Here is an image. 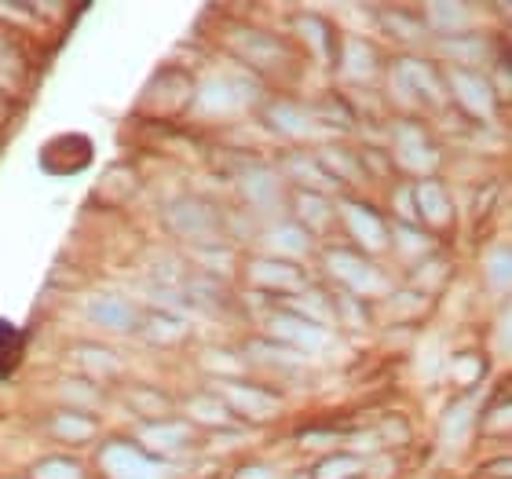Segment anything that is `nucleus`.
I'll return each mask as SVG.
<instances>
[{"label": "nucleus", "instance_id": "f257e3e1", "mask_svg": "<svg viewBox=\"0 0 512 479\" xmlns=\"http://www.w3.org/2000/svg\"><path fill=\"white\" fill-rule=\"evenodd\" d=\"M92 161V143L81 132H66V136L48 139V147L41 150V165L55 176H70L81 172Z\"/></svg>", "mask_w": 512, "mask_h": 479}, {"label": "nucleus", "instance_id": "f03ea898", "mask_svg": "<svg viewBox=\"0 0 512 479\" xmlns=\"http://www.w3.org/2000/svg\"><path fill=\"white\" fill-rule=\"evenodd\" d=\"M103 469L114 479H161V469L147 454H139L136 447H125V443H114V447L103 450Z\"/></svg>", "mask_w": 512, "mask_h": 479}, {"label": "nucleus", "instance_id": "7ed1b4c3", "mask_svg": "<svg viewBox=\"0 0 512 479\" xmlns=\"http://www.w3.org/2000/svg\"><path fill=\"white\" fill-rule=\"evenodd\" d=\"M88 319L103 326V330L125 333L136 326V308L125 297H118V293H103V297L88 300Z\"/></svg>", "mask_w": 512, "mask_h": 479}, {"label": "nucleus", "instance_id": "20e7f679", "mask_svg": "<svg viewBox=\"0 0 512 479\" xmlns=\"http://www.w3.org/2000/svg\"><path fill=\"white\" fill-rule=\"evenodd\" d=\"M330 267L344 278V282H348V286L359 289V293L384 289V278L377 275L374 267L363 264V260H359V256H352V253H330Z\"/></svg>", "mask_w": 512, "mask_h": 479}, {"label": "nucleus", "instance_id": "39448f33", "mask_svg": "<svg viewBox=\"0 0 512 479\" xmlns=\"http://www.w3.org/2000/svg\"><path fill=\"white\" fill-rule=\"evenodd\" d=\"M344 216H348L352 231L363 238L366 245H384V224L370 209H363V205H344Z\"/></svg>", "mask_w": 512, "mask_h": 479}, {"label": "nucleus", "instance_id": "423d86ee", "mask_svg": "<svg viewBox=\"0 0 512 479\" xmlns=\"http://www.w3.org/2000/svg\"><path fill=\"white\" fill-rule=\"evenodd\" d=\"M275 333L278 337H286L289 344H297V348H319V344H326V337H322L315 326L293 319V315H282V319L275 322Z\"/></svg>", "mask_w": 512, "mask_h": 479}, {"label": "nucleus", "instance_id": "0eeeda50", "mask_svg": "<svg viewBox=\"0 0 512 479\" xmlns=\"http://www.w3.org/2000/svg\"><path fill=\"white\" fill-rule=\"evenodd\" d=\"M172 224L180 227L183 235H198V231H209V227H213V216L198 202H180L172 209Z\"/></svg>", "mask_w": 512, "mask_h": 479}, {"label": "nucleus", "instance_id": "6e6552de", "mask_svg": "<svg viewBox=\"0 0 512 479\" xmlns=\"http://www.w3.org/2000/svg\"><path fill=\"white\" fill-rule=\"evenodd\" d=\"M227 399L238 406V410H246V414H253V417H267V414H275V406H278V399L275 395H267V392H249V388H227Z\"/></svg>", "mask_w": 512, "mask_h": 479}, {"label": "nucleus", "instance_id": "1a4fd4ad", "mask_svg": "<svg viewBox=\"0 0 512 479\" xmlns=\"http://www.w3.org/2000/svg\"><path fill=\"white\" fill-rule=\"evenodd\" d=\"M458 81V96L469 103L476 114H487V110L494 107V96H491V85H483L480 77H469V74H458L454 77Z\"/></svg>", "mask_w": 512, "mask_h": 479}, {"label": "nucleus", "instance_id": "9d476101", "mask_svg": "<svg viewBox=\"0 0 512 479\" xmlns=\"http://www.w3.org/2000/svg\"><path fill=\"white\" fill-rule=\"evenodd\" d=\"M22 359V337L11 322L0 319V377H8Z\"/></svg>", "mask_w": 512, "mask_h": 479}, {"label": "nucleus", "instance_id": "9b49d317", "mask_svg": "<svg viewBox=\"0 0 512 479\" xmlns=\"http://www.w3.org/2000/svg\"><path fill=\"white\" fill-rule=\"evenodd\" d=\"M202 103L209 110H231V107H242L246 96H242L238 85H231V81H213V85L202 92Z\"/></svg>", "mask_w": 512, "mask_h": 479}, {"label": "nucleus", "instance_id": "f8f14e48", "mask_svg": "<svg viewBox=\"0 0 512 479\" xmlns=\"http://www.w3.org/2000/svg\"><path fill=\"white\" fill-rule=\"evenodd\" d=\"M421 209H425V216L432 220V224H443V220L450 216L447 198H443V191H439L436 183H428V187H421Z\"/></svg>", "mask_w": 512, "mask_h": 479}, {"label": "nucleus", "instance_id": "ddd939ff", "mask_svg": "<svg viewBox=\"0 0 512 479\" xmlns=\"http://www.w3.org/2000/svg\"><path fill=\"white\" fill-rule=\"evenodd\" d=\"M253 278H260V282H275V286H300V271H293V267H278V264H256Z\"/></svg>", "mask_w": 512, "mask_h": 479}, {"label": "nucleus", "instance_id": "4468645a", "mask_svg": "<svg viewBox=\"0 0 512 479\" xmlns=\"http://www.w3.org/2000/svg\"><path fill=\"white\" fill-rule=\"evenodd\" d=\"M55 432L63 439H88L96 432V425H92V421H81V417H59V421H55Z\"/></svg>", "mask_w": 512, "mask_h": 479}, {"label": "nucleus", "instance_id": "2eb2a0df", "mask_svg": "<svg viewBox=\"0 0 512 479\" xmlns=\"http://www.w3.org/2000/svg\"><path fill=\"white\" fill-rule=\"evenodd\" d=\"M428 15H436V19H447L439 30H465V19H469V11L458 8V4H436V8L428 11Z\"/></svg>", "mask_w": 512, "mask_h": 479}, {"label": "nucleus", "instance_id": "dca6fc26", "mask_svg": "<svg viewBox=\"0 0 512 479\" xmlns=\"http://www.w3.org/2000/svg\"><path fill=\"white\" fill-rule=\"evenodd\" d=\"M37 479H85L74 461H44L37 469Z\"/></svg>", "mask_w": 512, "mask_h": 479}, {"label": "nucleus", "instance_id": "f3484780", "mask_svg": "<svg viewBox=\"0 0 512 479\" xmlns=\"http://www.w3.org/2000/svg\"><path fill=\"white\" fill-rule=\"evenodd\" d=\"M147 439H150V443H158V447H183V443H187V428H183V425L150 428Z\"/></svg>", "mask_w": 512, "mask_h": 479}, {"label": "nucleus", "instance_id": "a211bd4d", "mask_svg": "<svg viewBox=\"0 0 512 479\" xmlns=\"http://www.w3.org/2000/svg\"><path fill=\"white\" fill-rule=\"evenodd\" d=\"M275 242L278 245H289V249H304V238H300V235H278Z\"/></svg>", "mask_w": 512, "mask_h": 479}]
</instances>
